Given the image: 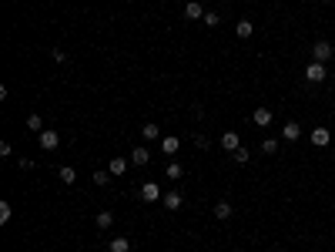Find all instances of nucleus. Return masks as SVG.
Segmentation results:
<instances>
[{"instance_id": "14", "label": "nucleus", "mask_w": 335, "mask_h": 252, "mask_svg": "<svg viewBox=\"0 0 335 252\" xmlns=\"http://www.w3.org/2000/svg\"><path fill=\"white\" fill-rule=\"evenodd\" d=\"M161 202H164V209H171V212H175V209H181V192H168V195L161 198Z\"/></svg>"}, {"instance_id": "20", "label": "nucleus", "mask_w": 335, "mask_h": 252, "mask_svg": "<svg viewBox=\"0 0 335 252\" xmlns=\"http://www.w3.org/2000/svg\"><path fill=\"white\" fill-rule=\"evenodd\" d=\"M215 215H218V219H228V215H232V202H218L215 205Z\"/></svg>"}, {"instance_id": "15", "label": "nucleus", "mask_w": 335, "mask_h": 252, "mask_svg": "<svg viewBox=\"0 0 335 252\" xmlns=\"http://www.w3.org/2000/svg\"><path fill=\"white\" fill-rule=\"evenodd\" d=\"M298 135H302V128H298V124H295V121H288V124H285V128H282V138H285V141H295V138H298Z\"/></svg>"}, {"instance_id": "19", "label": "nucleus", "mask_w": 335, "mask_h": 252, "mask_svg": "<svg viewBox=\"0 0 335 252\" xmlns=\"http://www.w3.org/2000/svg\"><path fill=\"white\" fill-rule=\"evenodd\" d=\"M164 175H168V179H171V182H178V179H181V165H178V162H168Z\"/></svg>"}, {"instance_id": "17", "label": "nucleus", "mask_w": 335, "mask_h": 252, "mask_svg": "<svg viewBox=\"0 0 335 252\" xmlns=\"http://www.w3.org/2000/svg\"><path fill=\"white\" fill-rule=\"evenodd\" d=\"M141 138H144V141L161 138V128H158V124H144V128H141Z\"/></svg>"}, {"instance_id": "3", "label": "nucleus", "mask_w": 335, "mask_h": 252, "mask_svg": "<svg viewBox=\"0 0 335 252\" xmlns=\"http://www.w3.org/2000/svg\"><path fill=\"white\" fill-rule=\"evenodd\" d=\"M141 198H144V202H158V198H164V195H161V185H158V182H144V185H141Z\"/></svg>"}, {"instance_id": "11", "label": "nucleus", "mask_w": 335, "mask_h": 252, "mask_svg": "<svg viewBox=\"0 0 335 252\" xmlns=\"http://www.w3.org/2000/svg\"><path fill=\"white\" fill-rule=\"evenodd\" d=\"M107 252H131V239H124V236L111 239V245H107Z\"/></svg>"}, {"instance_id": "13", "label": "nucleus", "mask_w": 335, "mask_h": 252, "mask_svg": "<svg viewBox=\"0 0 335 252\" xmlns=\"http://www.w3.org/2000/svg\"><path fill=\"white\" fill-rule=\"evenodd\" d=\"M57 175H61V182H64V185H74V182H77V171H74L71 165H61V171H57Z\"/></svg>"}, {"instance_id": "1", "label": "nucleus", "mask_w": 335, "mask_h": 252, "mask_svg": "<svg viewBox=\"0 0 335 252\" xmlns=\"http://www.w3.org/2000/svg\"><path fill=\"white\" fill-rule=\"evenodd\" d=\"M37 141H40V148H44V152H54V148L61 145V135H57L54 128H44V131L37 135Z\"/></svg>"}, {"instance_id": "2", "label": "nucleus", "mask_w": 335, "mask_h": 252, "mask_svg": "<svg viewBox=\"0 0 335 252\" xmlns=\"http://www.w3.org/2000/svg\"><path fill=\"white\" fill-rule=\"evenodd\" d=\"M305 78H309L312 84H322L328 78V71H325V64H319V61H312L309 67H305Z\"/></svg>"}, {"instance_id": "9", "label": "nucleus", "mask_w": 335, "mask_h": 252, "mask_svg": "<svg viewBox=\"0 0 335 252\" xmlns=\"http://www.w3.org/2000/svg\"><path fill=\"white\" fill-rule=\"evenodd\" d=\"M131 162H134L137 168H141V165H148V162H151V152H148L144 145H137L134 152H131Z\"/></svg>"}, {"instance_id": "4", "label": "nucleus", "mask_w": 335, "mask_h": 252, "mask_svg": "<svg viewBox=\"0 0 335 252\" xmlns=\"http://www.w3.org/2000/svg\"><path fill=\"white\" fill-rule=\"evenodd\" d=\"M309 138H312V145H315V148H328V141H332V131H328V128H312Z\"/></svg>"}, {"instance_id": "6", "label": "nucleus", "mask_w": 335, "mask_h": 252, "mask_svg": "<svg viewBox=\"0 0 335 252\" xmlns=\"http://www.w3.org/2000/svg\"><path fill=\"white\" fill-rule=\"evenodd\" d=\"M312 54H315V61H319V64H325L328 57H332V44H328V41H319L315 47H312Z\"/></svg>"}, {"instance_id": "26", "label": "nucleus", "mask_w": 335, "mask_h": 252, "mask_svg": "<svg viewBox=\"0 0 335 252\" xmlns=\"http://www.w3.org/2000/svg\"><path fill=\"white\" fill-rule=\"evenodd\" d=\"M205 24L208 27H218V24H221V17H218L215 10H208V14H205Z\"/></svg>"}, {"instance_id": "21", "label": "nucleus", "mask_w": 335, "mask_h": 252, "mask_svg": "<svg viewBox=\"0 0 335 252\" xmlns=\"http://www.w3.org/2000/svg\"><path fill=\"white\" fill-rule=\"evenodd\" d=\"M232 158H235L238 165H245L248 158H252V152H248V148H235V152H232Z\"/></svg>"}, {"instance_id": "23", "label": "nucleus", "mask_w": 335, "mask_h": 252, "mask_svg": "<svg viewBox=\"0 0 335 252\" xmlns=\"http://www.w3.org/2000/svg\"><path fill=\"white\" fill-rule=\"evenodd\" d=\"M10 212H14L10 202H0V225H7V222H10Z\"/></svg>"}, {"instance_id": "16", "label": "nucleus", "mask_w": 335, "mask_h": 252, "mask_svg": "<svg viewBox=\"0 0 335 252\" xmlns=\"http://www.w3.org/2000/svg\"><path fill=\"white\" fill-rule=\"evenodd\" d=\"M252 31H255V27H252V20H238V27H235V34H238L241 41H248V37H252Z\"/></svg>"}, {"instance_id": "22", "label": "nucleus", "mask_w": 335, "mask_h": 252, "mask_svg": "<svg viewBox=\"0 0 335 252\" xmlns=\"http://www.w3.org/2000/svg\"><path fill=\"white\" fill-rule=\"evenodd\" d=\"M27 128H31V131H37V135L44 131V121H40V114H31V118H27Z\"/></svg>"}, {"instance_id": "7", "label": "nucleus", "mask_w": 335, "mask_h": 252, "mask_svg": "<svg viewBox=\"0 0 335 252\" xmlns=\"http://www.w3.org/2000/svg\"><path fill=\"white\" fill-rule=\"evenodd\" d=\"M221 148H225V152H235V148H241L238 131H225V135H221Z\"/></svg>"}, {"instance_id": "10", "label": "nucleus", "mask_w": 335, "mask_h": 252, "mask_svg": "<svg viewBox=\"0 0 335 252\" xmlns=\"http://www.w3.org/2000/svg\"><path fill=\"white\" fill-rule=\"evenodd\" d=\"M252 121H255L258 128H268V124H271V111H268V108H258V111L252 114Z\"/></svg>"}, {"instance_id": "18", "label": "nucleus", "mask_w": 335, "mask_h": 252, "mask_svg": "<svg viewBox=\"0 0 335 252\" xmlns=\"http://www.w3.org/2000/svg\"><path fill=\"white\" fill-rule=\"evenodd\" d=\"M97 229H101V232H104V229H111L114 225V215H111V212H97Z\"/></svg>"}, {"instance_id": "25", "label": "nucleus", "mask_w": 335, "mask_h": 252, "mask_svg": "<svg viewBox=\"0 0 335 252\" xmlns=\"http://www.w3.org/2000/svg\"><path fill=\"white\" fill-rule=\"evenodd\" d=\"M94 182H97V185H107V182H111V171H101V168H97L94 171Z\"/></svg>"}, {"instance_id": "5", "label": "nucleus", "mask_w": 335, "mask_h": 252, "mask_svg": "<svg viewBox=\"0 0 335 252\" xmlns=\"http://www.w3.org/2000/svg\"><path fill=\"white\" fill-rule=\"evenodd\" d=\"M205 14H208V10L201 7L198 0H191V4H184V17H188V20H205Z\"/></svg>"}, {"instance_id": "24", "label": "nucleus", "mask_w": 335, "mask_h": 252, "mask_svg": "<svg viewBox=\"0 0 335 252\" xmlns=\"http://www.w3.org/2000/svg\"><path fill=\"white\" fill-rule=\"evenodd\" d=\"M262 152L265 155H275V152H278V141H275V138H265L262 141Z\"/></svg>"}, {"instance_id": "12", "label": "nucleus", "mask_w": 335, "mask_h": 252, "mask_svg": "<svg viewBox=\"0 0 335 252\" xmlns=\"http://www.w3.org/2000/svg\"><path fill=\"white\" fill-rule=\"evenodd\" d=\"M107 171H111V175H124V171H128V158H111V165H107Z\"/></svg>"}, {"instance_id": "8", "label": "nucleus", "mask_w": 335, "mask_h": 252, "mask_svg": "<svg viewBox=\"0 0 335 252\" xmlns=\"http://www.w3.org/2000/svg\"><path fill=\"white\" fill-rule=\"evenodd\" d=\"M178 148H181V138H175V135H164L161 138V152L164 155H178Z\"/></svg>"}]
</instances>
